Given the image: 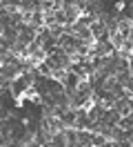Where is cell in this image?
<instances>
[{"label": "cell", "instance_id": "cell-1", "mask_svg": "<svg viewBox=\"0 0 133 147\" xmlns=\"http://www.w3.org/2000/svg\"><path fill=\"white\" fill-rule=\"evenodd\" d=\"M129 65H131V71H133V51H131V56H129Z\"/></svg>", "mask_w": 133, "mask_h": 147}]
</instances>
